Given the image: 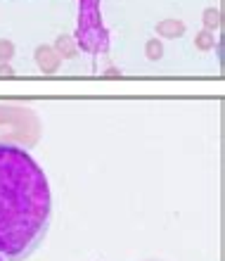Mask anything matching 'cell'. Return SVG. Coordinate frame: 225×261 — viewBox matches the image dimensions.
<instances>
[{
  "label": "cell",
  "instance_id": "cell-4",
  "mask_svg": "<svg viewBox=\"0 0 225 261\" xmlns=\"http://www.w3.org/2000/svg\"><path fill=\"white\" fill-rule=\"evenodd\" d=\"M185 31H187L185 21L176 19V17L161 19L157 24V36H161V38H180V36H185Z\"/></svg>",
  "mask_w": 225,
  "mask_h": 261
},
{
  "label": "cell",
  "instance_id": "cell-3",
  "mask_svg": "<svg viewBox=\"0 0 225 261\" xmlns=\"http://www.w3.org/2000/svg\"><path fill=\"white\" fill-rule=\"evenodd\" d=\"M60 60H62V57L57 55V50L52 48V45H38V48H36V62H38V67H41L45 74L57 71Z\"/></svg>",
  "mask_w": 225,
  "mask_h": 261
},
{
  "label": "cell",
  "instance_id": "cell-10",
  "mask_svg": "<svg viewBox=\"0 0 225 261\" xmlns=\"http://www.w3.org/2000/svg\"><path fill=\"white\" fill-rule=\"evenodd\" d=\"M14 71H12V67L10 64H5V62H0V76H12Z\"/></svg>",
  "mask_w": 225,
  "mask_h": 261
},
{
  "label": "cell",
  "instance_id": "cell-1",
  "mask_svg": "<svg viewBox=\"0 0 225 261\" xmlns=\"http://www.w3.org/2000/svg\"><path fill=\"white\" fill-rule=\"evenodd\" d=\"M52 221L48 176L24 147L0 143V256L24 261L43 245Z\"/></svg>",
  "mask_w": 225,
  "mask_h": 261
},
{
  "label": "cell",
  "instance_id": "cell-8",
  "mask_svg": "<svg viewBox=\"0 0 225 261\" xmlns=\"http://www.w3.org/2000/svg\"><path fill=\"white\" fill-rule=\"evenodd\" d=\"M194 45H197L199 50H211L213 45H216V36H213V31H199L197 36H194Z\"/></svg>",
  "mask_w": 225,
  "mask_h": 261
},
{
  "label": "cell",
  "instance_id": "cell-11",
  "mask_svg": "<svg viewBox=\"0 0 225 261\" xmlns=\"http://www.w3.org/2000/svg\"><path fill=\"white\" fill-rule=\"evenodd\" d=\"M0 261H5V259H3V256H0Z\"/></svg>",
  "mask_w": 225,
  "mask_h": 261
},
{
  "label": "cell",
  "instance_id": "cell-6",
  "mask_svg": "<svg viewBox=\"0 0 225 261\" xmlns=\"http://www.w3.org/2000/svg\"><path fill=\"white\" fill-rule=\"evenodd\" d=\"M202 21H204V29L206 31H218L220 27H223V14H220V10H216V7H206L204 14H202Z\"/></svg>",
  "mask_w": 225,
  "mask_h": 261
},
{
  "label": "cell",
  "instance_id": "cell-2",
  "mask_svg": "<svg viewBox=\"0 0 225 261\" xmlns=\"http://www.w3.org/2000/svg\"><path fill=\"white\" fill-rule=\"evenodd\" d=\"M74 41L76 48H81L93 57L109 53V31L102 21V0H78Z\"/></svg>",
  "mask_w": 225,
  "mask_h": 261
},
{
  "label": "cell",
  "instance_id": "cell-7",
  "mask_svg": "<svg viewBox=\"0 0 225 261\" xmlns=\"http://www.w3.org/2000/svg\"><path fill=\"white\" fill-rule=\"evenodd\" d=\"M145 55H147V60H152V62L161 60V55H164V45H161V41H159V38H150V41L145 43Z\"/></svg>",
  "mask_w": 225,
  "mask_h": 261
},
{
  "label": "cell",
  "instance_id": "cell-5",
  "mask_svg": "<svg viewBox=\"0 0 225 261\" xmlns=\"http://www.w3.org/2000/svg\"><path fill=\"white\" fill-rule=\"evenodd\" d=\"M55 50H57V55H60V57H69V60H71V57H76V53H78V48H76V41L69 34L57 36Z\"/></svg>",
  "mask_w": 225,
  "mask_h": 261
},
{
  "label": "cell",
  "instance_id": "cell-9",
  "mask_svg": "<svg viewBox=\"0 0 225 261\" xmlns=\"http://www.w3.org/2000/svg\"><path fill=\"white\" fill-rule=\"evenodd\" d=\"M14 57V43L7 38H0V62H10Z\"/></svg>",
  "mask_w": 225,
  "mask_h": 261
}]
</instances>
